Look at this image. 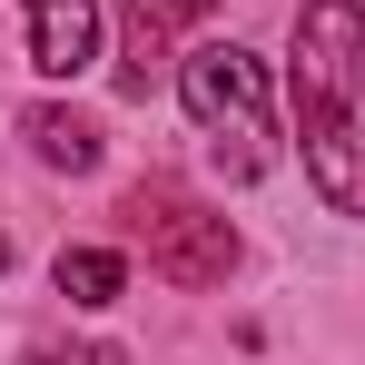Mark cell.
<instances>
[{
	"instance_id": "obj_9",
	"label": "cell",
	"mask_w": 365,
	"mask_h": 365,
	"mask_svg": "<svg viewBox=\"0 0 365 365\" xmlns=\"http://www.w3.org/2000/svg\"><path fill=\"white\" fill-rule=\"evenodd\" d=\"M0 267H10V237H0Z\"/></svg>"
},
{
	"instance_id": "obj_3",
	"label": "cell",
	"mask_w": 365,
	"mask_h": 365,
	"mask_svg": "<svg viewBox=\"0 0 365 365\" xmlns=\"http://www.w3.org/2000/svg\"><path fill=\"white\" fill-rule=\"evenodd\" d=\"M119 227L148 247V267L168 277V287H227V267H237V227L207 207V197H187L168 178H138L119 197Z\"/></svg>"
},
{
	"instance_id": "obj_1",
	"label": "cell",
	"mask_w": 365,
	"mask_h": 365,
	"mask_svg": "<svg viewBox=\"0 0 365 365\" xmlns=\"http://www.w3.org/2000/svg\"><path fill=\"white\" fill-rule=\"evenodd\" d=\"M287 99H297V148H306L316 197L336 217H365V10L356 0H306L297 10Z\"/></svg>"
},
{
	"instance_id": "obj_6",
	"label": "cell",
	"mask_w": 365,
	"mask_h": 365,
	"mask_svg": "<svg viewBox=\"0 0 365 365\" xmlns=\"http://www.w3.org/2000/svg\"><path fill=\"white\" fill-rule=\"evenodd\" d=\"M20 138H30L50 168H69V178H79V168H99V128L79 119V109H30V119H20Z\"/></svg>"
},
{
	"instance_id": "obj_2",
	"label": "cell",
	"mask_w": 365,
	"mask_h": 365,
	"mask_svg": "<svg viewBox=\"0 0 365 365\" xmlns=\"http://www.w3.org/2000/svg\"><path fill=\"white\" fill-rule=\"evenodd\" d=\"M178 99H187V119L207 128V158H217L227 178H267L277 119H267V60H257V50H237V40L187 50L178 60Z\"/></svg>"
},
{
	"instance_id": "obj_4",
	"label": "cell",
	"mask_w": 365,
	"mask_h": 365,
	"mask_svg": "<svg viewBox=\"0 0 365 365\" xmlns=\"http://www.w3.org/2000/svg\"><path fill=\"white\" fill-rule=\"evenodd\" d=\"M197 10H207V0H119V50H128L119 89H128V99H148V79L168 69V40H178Z\"/></svg>"
},
{
	"instance_id": "obj_7",
	"label": "cell",
	"mask_w": 365,
	"mask_h": 365,
	"mask_svg": "<svg viewBox=\"0 0 365 365\" xmlns=\"http://www.w3.org/2000/svg\"><path fill=\"white\" fill-rule=\"evenodd\" d=\"M50 277H60L69 306H119V287H128V267L109 257V247H60V267H50Z\"/></svg>"
},
{
	"instance_id": "obj_5",
	"label": "cell",
	"mask_w": 365,
	"mask_h": 365,
	"mask_svg": "<svg viewBox=\"0 0 365 365\" xmlns=\"http://www.w3.org/2000/svg\"><path fill=\"white\" fill-rule=\"evenodd\" d=\"M30 10V69L40 79H79L99 60V10L89 0H20Z\"/></svg>"
},
{
	"instance_id": "obj_8",
	"label": "cell",
	"mask_w": 365,
	"mask_h": 365,
	"mask_svg": "<svg viewBox=\"0 0 365 365\" xmlns=\"http://www.w3.org/2000/svg\"><path fill=\"white\" fill-rule=\"evenodd\" d=\"M30 365H119L109 346H89V356H30Z\"/></svg>"
}]
</instances>
